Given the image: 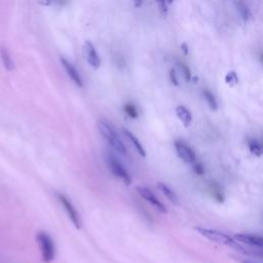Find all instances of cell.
<instances>
[{
	"label": "cell",
	"instance_id": "cell-21",
	"mask_svg": "<svg viewBox=\"0 0 263 263\" xmlns=\"http://www.w3.org/2000/svg\"><path fill=\"white\" fill-rule=\"evenodd\" d=\"M193 171H194V173H195L196 175L203 176V175L205 174V167H204L203 164L198 163V164H196V165L193 167Z\"/></svg>",
	"mask_w": 263,
	"mask_h": 263
},
{
	"label": "cell",
	"instance_id": "cell-27",
	"mask_svg": "<svg viewBox=\"0 0 263 263\" xmlns=\"http://www.w3.org/2000/svg\"><path fill=\"white\" fill-rule=\"evenodd\" d=\"M241 263H254V262H250V261H241Z\"/></svg>",
	"mask_w": 263,
	"mask_h": 263
},
{
	"label": "cell",
	"instance_id": "cell-16",
	"mask_svg": "<svg viewBox=\"0 0 263 263\" xmlns=\"http://www.w3.org/2000/svg\"><path fill=\"white\" fill-rule=\"evenodd\" d=\"M237 10H238L240 16L242 17V19L246 20V21H248V20L251 18L252 14L250 12V9L248 8V6L244 2H238L237 3Z\"/></svg>",
	"mask_w": 263,
	"mask_h": 263
},
{
	"label": "cell",
	"instance_id": "cell-11",
	"mask_svg": "<svg viewBox=\"0 0 263 263\" xmlns=\"http://www.w3.org/2000/svg\"><path fill=\"white\" fill-rule=\"evenodd\" d=\"M123 133H124V135L126 136V138L132 143V145L134 146V148L136 149V151H137L141 156L145 157V156H146L145 149H144V147L142 146V144H141L139 139H138L132 132H130V131L127 130V129H123Z\"/></svg>",
	"mask_w": 263,
	"mask_h": 263
},
{
	"label": "cell",
	"instance_id": "cell-2",
	"mask_svg": "<svg viewBox=\"0 0 263 263\" xmlns=\"http://www.w3.org/2000/svg\"><path fill=\"white\" fill-rule=\"evenodd\" d=\"M98 130L99 133L101 134L107 142L108 144L118 153L120 154H126L127 153V147L124 144L123 141L120 140L116 130L114 129V127L109 123V121L105 120V119H101L98 121Z\"/></svg>",
	"mask_w": 263,
	"mask_h": 263
},
{
	"label": "cell",
	"instance_id": "cell-28",
	"mask_svg": "<svg viewBox=\"0 0 263 263\" xmlns=\"http://www.w3.org/2000/svg\"><path fill=\"white\" fill-rule=\"evenodd\" d=\"M174 2V0H167V3H169V4H172Z\"/></svg>",
	"mask_w": 263,
	"mask_h": 263
},
{
	"label": "cell",
	"instance_id": "cell-26",
	"mask_svg": "<svg viewBox=\"0 0 263 263\" xmlns=\"http://www.w3.org/2000/svg\"><path fill=\"white\" fill-rule=\"evenodd\" d=\"M54 2H56V0H43V4H44L45 6H49V5H51L52 3H54Z\"/></svg>",
	"mask_w": 263,
	"mask_h": 263
},
{
	"label": "cell",
	"instance_id": "cell-12",
	"mask_svg": "<svg viewBox=\"0 0 263 263\" xmlns=\"http://www.w3.org/2000/svg\"><path fill=\"white\" fill-rule=\"evenodd\" d=\"M176 114L185 128H188L192 123V115L190 111L184 106H178L176 108Z\"/></svg>",
	"mask_w": 263,
	"mask_h": 263
},
{
	"label": "cell",
	"instance_id": "cell-14",
	"mask_svg": "<svg viewBox=\"0 0 263 263\" xmlns=\"http://www.w3.org/2000/svg\"><path fill=\"white\" fill-rule=\"evenodd\" d=\"M157 188L158 190H160L161 192L164 193V195L171 201V203L175 204V205H178L179 204V199H178V196L176 195V193L171 189L169 188L166 184L164 183H157Z\"/></svg>",
	"mask_w": 263,
	"mask_h": 263
},
{
	"label": "cell",
	"instance_id": "cell-5",
	"mask_svg": "<svg viewBox=\"0 0 263 263\" xmlns=\"http://www.w3.org/2000/svg\"><path fill=\"white\" fill-rule=\"evenodd\" d=\"M56 197L58 198L59 203L62 205V207L64 208L68 218L70 219V221L72 222V224L75 226L76 229H80L82 228V220H80V216L76 210V208L73 206V204L71 203V200L64 195L63 193H56Z\"/></svg>",
	"mask_w": 263,
	"mask_h": 263
},
{
	"label": "cell",
	"instance_id": "cell-29",
	"mask_svg": "<svg viewBox=\"0 0 263 263\" xmlns=\"http://www.w3.org/2000/svg\"><path fill=\"white\" fill-rule=\"evenodd\" d=\"M261 60H262V64H263V55H262V57H261Z\"/></svg>",
	"mask_w": 263,
	"mask_h": 263
},
{
	"label": "cell",
	"instance_id": "cell-25",
	"mask_svg": "<svg viewBox=\"0 0 263 263\" xmlns=\"http://www.w3.org/2000/svg\"><path fill=\"white\" fill-rule=\"evenodd\" d=\"M181 48H182V50H183V52H184L185 55H188V47H187L186 44H183V45H182Z\"/></svg>",
	"mask_w": 263,
	"mask_h": 263
},
{
	"label": "cell",
	"instance_id": "cell-4",
	"mask_svg": "<svg viewBox=\"0 0 263 263\" xmlns=\"http://www.w3.org/2000/svg\"><path fill=\"white\" fill-rule=\"evenodd\" d=\"M37 241L42 252V257L44 262L50 263L55 259L56 249L52 237L45 231H40L37 233Z\"/></svg>",
	"mask_w": 263,
	"mask_h": 263
},
{
	"label": "cell",
	"instance_id": "cell-22",
	"mask_svg": "<svg viewBox=\"0 0 263 263\" xmlns=\"http://www.w3.org/2000/svg\"><path fill=\"white\" fill-rule=\"evenodd\" d=\"M170 79H171V82L174 86L178 87L179 86V82H178V78H177V74H176V71L174 69H172L170 71Z\"/></svg>",
	"mask_w": 263,
	"mask_h": 263
},
{
	"label": "cell",
	"instance_id": "cell-8",
	"mask_svg": "<svg viewBox=\"0 0 263 263\" xmlns=\"http://www.w3.org/2000/svg\"><path fill=\"white\" fill-rule=\"evenodd\" d=\"M84 54L88 61V63L95 69L99 68L101 66V59L100 56L96 50V48L93 46L91 42H86L84 45Z\"/></svg>",
	"mask_w": 263,
	"mask_h": 263
},
{
	"label": "cell",
	"instance_id": "cell-15",
	"mask_svg": "<svg viewBox=\"0 0 263 263\" xmlns=\"http://www.w3.org/2000/svg\"><path fill=\"white\" fill-rule=\"evenodd\" d=\"M248 146H249L251 153L254 154L255 156H261L263 154V147L258 142V141H256L254 139H250L249 142H248Z\"/></svg>",
	"mask_w": 263,
	"mask_h": 263
},
{
	"label": "cell",
	"instance_id": "cell-10",
	"mask_svg": "<svg viewBox=\"0 0 263 263\" xmlns=\"http://www.w3.org/2000/svg\"><path fill=\"white\" fill-rule=\"evenodd\" d=\"M233 238L236 241L241 242V244H245V245L252 246V247L263 248V237L262 236L239 233V234H235Z\"/></svg>",
	"mask_w": 263,
	"mask_h": 263
},
{
	"label": "cell",
	"instance_id": "cell-17",
	"mask_svg": "<svg viewBox=\"0 0 263 263\" xmlns=\"http://www.w3.org/2000/svg\"><path fill=\"white\" fill-rule=\"evenodd\" d=\"M204 96H205V99H206V101L208 102V105H209V107L211 108V110L216 111V110L218 109V103H217V101H216L214 95H213L210 91L206 90V91L204 92Z\"/></svg>",
	"mask_w": 263,
	"mask_h": 263
},
{
	"label": "cell",
	"instance_id": "cell-24",
	"mask_svg": "<svg viewBox=\"0 0 263 263\" xmlns=\"http://www.w3.org/2000/svg\"><path fill=\"white\" fill-rule=\"evenodd\" d=\"M143 4V0H134V5L136 8H140Z\"/></svg>",
	"mask_w": 263,
	"mask_h": 263
},
{
	"label": "cell",
	"instance_id": "cell-9",
	"mask_svg": "<svg viewBox=\"0 0 263 263\" xmlns=\"http://www.w3.org/2000/svg\"><path fill=\"white\" fill-rule=\"evenodd\" d=\"M61 61V64H62V66L64 67L65 71L67 72L68 76L72 79V82L79 88H83L84 86V82H83V78L82 76H80L79 72L76 70V68L69 62V61H67L65 58L61 57L60 59Z\"/></svg>",
	"mask_w": 263,
	"mask_h": 263
},
{
	"label": "cell",
	"instance_id": "cell-19",
	"mask_svg": "<svg viewBox=\"0 0 263 263\" xmlns=\"http://www.w3.org/2000/svg\"><path fill=\"white\" fill-rule=\"evenodd\" d=\"M225 83L230 87H235L238 85V76L234 71H230L225 76Z\"/></svg>",
	"mask_w": 263,
	"mask_h": 263
},
{
	"label": "cell",
	"instance_id": "cell-18",
	"mask_svg": "<svg viewBox=\"0 0 263 263\" xmlns=\"http://www.w3.org/2000/svg\"><path fill=\"white\" fill-rule=\"evenodd\" d=\"M124 110H125L126 114L128 116H130L131 118L135 119V118H138V116H139V112H138L137 107L134 104H132V103H127L124 106Z\"/></svg>",
	"mask_w": 263,
	"mask_h": 263
},
{
	"label": "cell",
	"instance_id": "cell-1",
	"mask_svg": "<svg viewBox=\"0 0 263 263\" xmlns=\"http://www.w3.org/2000/svg\"><path fill=\"white\" fill-rule=\"evenodd\" d=\"M201 236L206 237L207 239L216 242V244L222 245V246H226L228 248H231L241 254H247V252L242 249L239 245L238 241H236L233 237H230L229 235L215 230V229H209V228H204V227H195L194 228Z\"/></svg>",
	"mask_w": 263,
	"mask_h": 263
},
{
	"label": "cell",
	"instance_id": "cell-7",
	"mask_svg": "<svg viewBox=\"0 0 263 263\" xmlns=\"http://www.w3.org/2000/svg\"><path fill=\"white\" fill-rule=\"evenodd\" d=\"M174 145H175V149H176L178 156L183 160L184 163L186 164L194 163L196 156H195L194 151L189 146H187L184 142H182V141H176Z\"/></svg>",
	"mask_w": 263,
	"mask_h": 263
},
{
	"label": "cell",
	"instance_id": "cell-23",
	"mask_svg": "<svg viewBox=\"0 0 263 263\" xmlns=\"http://www.w3.org/2000/svg\"><path fill=\"white\" fill-rule=\"evenodd\" d=\"M159 8L161 9V11H163L165 14L167 13V0H156Z\"/></svg>",
	"mask_w": 263,
	"mask_h": 263
},
{
	"label": "cell",
	"instance_id": "cell-13",
	"mask_svg": "<svg viewBox=\"0 0 263 263\" xmlns=\"http://www.w3.org/2000/svg\"><path fill=\"white\" fill-rule=\"evenodd\" d=\"M0 59H2L4 67L8 71H13L15 69V63L12 59V56H11L9 50L4 46L0 47Z\"/></svg>",
	"mask_w": 263,
	"mask_h": 263
},
{
	"label": "cell",
	"instance_id": "cell-6",
	"mask_svg": "<svg viewBox=\"0 0 263 263\" xmlns=\"http://www.w3.org/2000/svg\"><path fill=\"white\" fill-rule=\"evenodd\" d=\"M137 191L139 193V195L144 198L145 200H147L149 204H151L157 211H159L160 213L163 214H167V208L166 206L161 203V201L155 196V194L148 188L144 187V186H139L137 187Z\"/></svg>",
	"mask_w": 263,
	"mask_h": 263
},
{
	"label": "cell",
	"instance_id": "cell-20",
	"mask_svg": "<svg viewBox=\"0 0 263 263\" xmlns=\"http://www.w3.org/2000/svg\"><path fill=\"white\" fill-rule=\"evenodd\" d=\"M180 67L182 69V72H183V74H184V78H185L186 82H189V80H191V71H190L189 67L184 65V64H181Z\"/></svg>",
	"mask_w": 263,
	"mask_h": 263
},
{
	"label": "cell",
	"instance_id": "cell-3",
	"mask_svg": "<svg viewBox=\"0 0 263 263\" xmlns=\"http://www.w3.org/2000/svg\"><path fill=\"white\" fill-rule=\"evenodd\" d=\"M106 163L110 170V172L118 179H120L124 183L129 186L132 183V177L124 164L111 152H108L106 154Z\"/></svg>",
	"mask_w": 263,
	"mask_h": 263
}]
</instances>
